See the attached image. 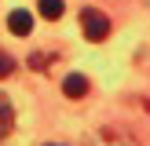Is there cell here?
<instances>
[{
	"instance_id": "277c9868",
	"label": "cell",
	"mask_w": 150,
	"mask_h": 146,
	"mask_svg": "<svg viewBox=\"0 0 150 146\" xmlns=\"http://www.w3.org/2000/svg\"><path fill=\"white\" fill-rule=\"evenodd\" d=\"M11 128H15V110L7 102V95H0V142L11 135Z\"/></svg>"
},
{
	"instance_id": "52a82bcc",
	"label": "cell",
	"mask_w": 150,
	"mask_h": 146,
	"mask_svg": "<svg viewBox=\"0 0 150 146\" xmlns=\"http://www.w3.org/2000/svg\"><path fill=\"white\" fill-rule=\"evenodd\" d=\"M48 146H55V142H48Z\"/></svg>"
},
{
	"instance_id": "5b68a950",
	"label": "cell",
	"mask_w": 150,
	"mask_h": 146,
	"mask_svg": "<svg viewBox=\"0 0 150 146\" xmlns=\"http://www.w3.org/2000/svg\"><path fill=\"white\" fill-rule=\"evenodd\" d=\"M40 15L44 18H62V0H40Z\"/></svg>"
},
{
	"instance_id": "8992f818",
	"label": "cell",
	"mask_w": 150,
	"mask_h": 146,
	"mask_svg": "<svg viewBox=\"0 0 150 146\" xmlns=\"http://www.w3.org/2000/svg\"><path fill=\"white\" fill-rule=\"evenodd\" d=\"M11 73H15V58L7 55V51H0V80L11 77Z\"/></svg>"
},
{
	"instance_id": "6da1fadb",
	"label": "cell",
	"mask_w": 150,
	"mask_h": 146,
	"mask_svg": "<svg viewBox=\"0 0 150 146\" xmlns=\"http://www.w3.org/2000/svg\"><path fill=\"white\" fill-rule=\"evenodd\" d=\"M81 29H84L88 40L99 44V40H106V36H110V18L99 11V7H84V11H81Z\"/></svg>"
},
{
	"instance_id": "3957f363",
	"label": "cell",
	"mask_w": 150,
	"mask_h": 146,
	"mask_svg": "<svg viewBox=\"0 0 150 146\" xmlns=\"http://www.w3.org/2000/svg\"><path fill=\"white\" fill-rule=\"evenodd\" d=\"M7 29L18 36H29V29H33V15L29 11H11L7 15Z\"/></svg>"
},
{
	"instance_id": "7a4b0ae2",
	"label": "cell",
	"mask_w": 150,
	"mask_h": 146,
	"mask_svg": "<svg viewBox=\"0 0 150 146\" xmlns=\"http://www.w3.org/2000/svg\"><path fill=\"white\" fill-rule=\"evenodd\" d=\"M62 91L70 95V99H84L88 95V77L84 73H70V77L62 80Z\"/></svg>"
}]
</instances>
